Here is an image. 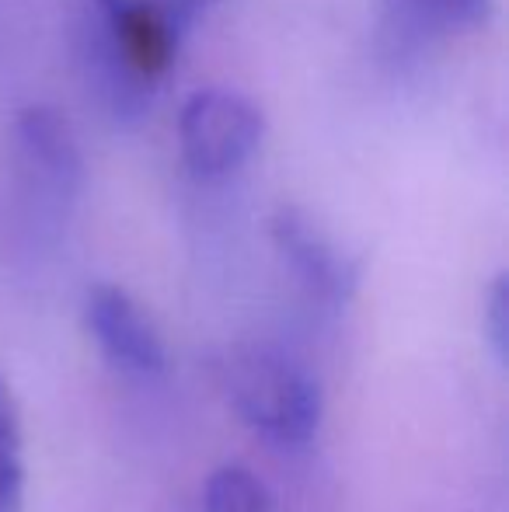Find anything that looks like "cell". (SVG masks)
I'll return each mask as SVG.
<instances>
[{"instance_id": "9c48e42d", "label": "cell", "mask_w": 509, "mask_h": 512, "mask_svg": "<svg viewBox=\"0 0 509 512\" xmlns=\"http://www.w3.org/2000/svg\"><path fill=\"white\" fill-rule=\"evenodd\" d=\"M206 512H272V495L248 467L224 464L206 478Z\"/></svg>"}, {"instance_id": "30bf717a", "label": "cell", "mask_w": 509, "mask_h": 512, "mask_svg": "<svg viewBox=\"0 0 509 512\" xmlns=\"http://www.w3.org/2000/svg\"><path fill=\"white\" fill-rule=\"evenodd\" d=\"M485 338H489L492 356L499 359V366L509 363V279L506 272H499L492 279L489 293H485Z\"/></svg>"}, {"instance_id": "ba28073f", "label": "cell", "mask_w": 509, "mask_h": 512, "mask_svg": "<svg viewBox=\"0 0 509 512\" xmlns=\"http://www.w3.org/2000/svg\"><path fill=\"white\" fill-rule=\"evenodd\" d=\"M25 460H21V418L11 384L0 373V512H21Z\"/></svg>"}, {"instance_id": "52a82bcc", "label": "cell", "mask_w": 509, "mask_h": 512, "mask_svg": "<svg viewBox=\"0 0 509 512\" xmlns=\"http://www.w3.org/2000/svg\"><path fill=\"white\" fill-rule=\"evenodd\" d=\"M489 14L492 0H381V46L387 56H412L482 28Z\"/></svg>"}, {"instance_id": "7a4b0ae2", "label": "cell", "mask_w": 509, "mask_h": 512, "mask_svg": "<svg viewBox=\"0 0 509 512\" xmlns=\"http://www.w3.org/2000/svg\"><path fill=\"white\" fill-rule=\"evenodd\" d=\"M220 384L241 422L269 443L304 446L318 432L325 411L318 380L276 345H234L220 363Z\"/></svg>"}, {"instance_id": "6da1fadb", "label": "cell", "mask_w": 509, "mask_h": 512, "mask_svg": "<svg viewBox=\"0 0 509 512\" xmlns=\"http://www.w3.org/2000/svg\"><path fill=\"white\" fill-rule=\"evenodd\" d=\"M84 189V154L70 119L53 105H25L7 129V213L25 237H53Z\"/></svg>"}, {"instance_id": "8992f818", "label": "cell", "mask_w": 509, "mask_h": 512, "mask_svg": "<svg viewBox=\"0 0 509 512\" xmlns=\"http://www.w3.org/2000/svg\"><path fill=\"white\" fill-rule=\"evenodd\" d=\"M84 324L116 370L133 377H161L168 370V349L150 314L123 286L98 283L84 297Z\"/></svg>"}, {"instance_id": "3957f363", "label": "cell", "mask_w": 509, "mask_h": 512, "mask_svg": "<svg viewBox=\"0 0 509 512\" xmlns=\"http://www.w3.org/2000/svg\"><path fill=\"white\" fill-rule=\"evenodd\" d=\"M265 115L252 98L227 88H203L178 112L182 161L203 182L231 178L262 147Z\"/></svg>"}, {"instance_id": "5b68a950", "label": "cell", "mask_w": 509, "mask_h": 512, "mask_svg": "<svg viewBox=\"0 0 509 512\" xmlns=\"http://www.w3.org/2000/svg\"><path fill=\"white\" fill-rule=\"evenodd\" d=\"M213 0H81V7L136 60L168 74L182 39Z\"/></svg>"}, {"instance_id": "277c9868", "label": "cell", "mask_w": 509, "mask_h": 512, "mask_svg": "<svg viewBox=\"0 0 509 512\" xmlns=\"http://www.w3.org/2000/svg\"><path fill=\"white\" fill-rule=\"evenodd\" d=\"M272 248L314 304L339 310L360 290V262L300 206H279L269 220Z\"/></svg>"}]
</instances>
